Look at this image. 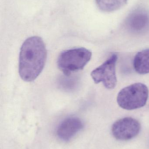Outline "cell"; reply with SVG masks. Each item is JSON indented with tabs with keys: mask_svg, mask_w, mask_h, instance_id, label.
Segmentation results:
<instances>
[{
	"mask_svg": "<svg viewBox=\"0 0 149 149\" xmlns=\"http://www.w3.org/2000/svg\"><path fill=\"white\" fill-rule=\"evenodd\" d=\"M141 126L138 120L125 117L114 123L112 127L113 136L119 141H128L133 139L140 133Z\"/></svg>",
	"mask_w": 149,
	"mask_h": 149,
	"instance_id": "5",
	"label": "cell"
},
{
	"mask_svg": "<svg viewBox=\"0 0 149 149\" xmlns=\"http://www.w3.org/2000/svg\"><path fill=\"white\" fill-rule=\"evenodd\" d=\"M128 0H96L97 6L103 12L116 11L125 6Z\"/></svg>",
	"mask_w": 149,
	"mask_h": 149,
	"instance_id": "9",
	"label": "cell"
},
{
	"mask_svg": "<svg viewBox=\"0 0 149 149\" xmlns=\"http://www.w3.org/2000/svg\"><path fill=\"white\" fill-rule=\"evenodd\" d=\"M134 67L140 74L149 73V49L138 52L134 60Z\"/></svg>",
	"mask_w": 149,
	"mask_h": 149,
	"instance_id": "8",
	"label": "cell"
},
{
	"mask_svg": "<svg viewBox=\"0 0 149 149\" xmlns=\"http://www.w3.org/2000/svg\"><path fill=\"white\" fill-rule=\"evenodd\" d=\"M92 53L84 48H74L62 52L58 58L59 70L66 75L81 70L91 60Z\"/></svg>",
	"mask_w": 149,
	"mask_h": 149,
	"instance_id": "2",
	"label": "cell"
},
{
	"mask_svg": "<svg viewBox=\"0 0 149 149\" xmlns=\"http://www.w3.org/2000/svg\"><path fill=\"white\" fill-rule=\"evenodd\" d=\"M84 127L83 122L76 117L66 118L60 123L57 130V135L59 139L68 141L73 137Z\"/></svg>",
	"mask_w": 149,
	"mask_h": 149,
	"instance_id": "6",
	"label": "cell"
},
{
	"mask_svg": "<svg viewBox=\"0 0 149 149\" xmlns=\"http://www.w3.org/2000/svg\"><path fill=\"white\" fill-rule=\"evenodd\" d=\"M118 56L113 54L100 66L92 71L91 76L96 84L102 82L106 88L113 89L117 84L116 63Z\"/></svg>",
	"mask_w": 149,
	"mask_h": 149,
	"instance_id": "4",
	"label": "cell"
},
{
	"mask_svg": "<svg viewBox=\"0 0 149 149\" xmlns=\"http://www.w3.org/2000/svg\"><path fill=\"white\" fill-rule=\"evenodd\" d=\"M129 29L135 32L144 30L148 26L149 16L144 11H136L129 15L126 21Z\"/></svg>",
	"mask_w": 149,
	"mask_h": 149,
	"instance_id": "7",
	"label": "cell"
},
{
	"mask_svg": "<svg viewBox=\"0 0 149 149\" xmlns=\"http://www.w3.org/2000/svg\"><path fill=\"white\" fill-rule=\"evenodd\" d=\"M148 95V89L145 84L134 83L120 90L117 96V103L123 109H137L146 105Z\"/></svg>",
	"mask_w": 149,
	"mask_h": 149,
	"instance_id": "3",
	"label": "cell"
},
{
	"mask_svg": "<svg viewBox=\"0 0 149 149\" xmlns=\"http://www.w3.org/2000/svg\"><path fill=\"white\" fill-rule=\"evenodd\" d=\"M47 51L43 39L38 36L31 37L23 43L20 50L19 74L27 82L36 79L45 65Z\"/></svg>",
	"mask_w": 149,
	"mask_h": 149,
	"instance_id": "1",
	"label": "cell"
}]
</instances>
